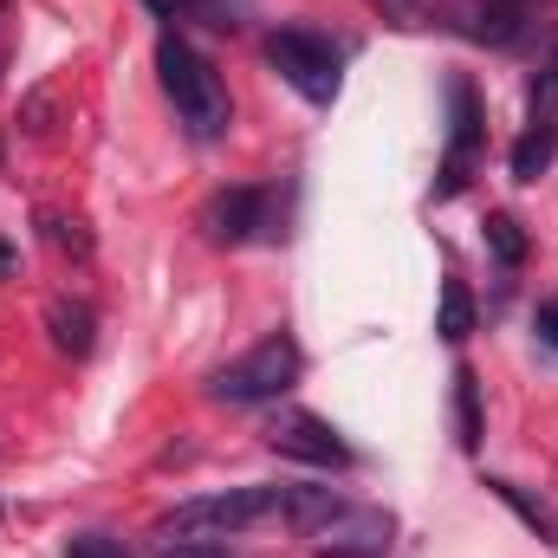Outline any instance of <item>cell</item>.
<instances>
[{
  "instance_id": "obj_14",
  "label": "cell",
  "mask_w": 558,
  "mask_h": 558,
  "mask_svg": "<svg viewBox=\"0 0 558 558\" xmlns=\"http://www.w3.org/2000/svg\"><path fill=\"white\" fill-rule=\"evenodd\" d=\"M487 487H494V494H500V500H507V507H513L539 539H546V546H558V513L546 507V500H533V494H526V487H513V481H487Z\"/></svg>"
},
{
  "instance_id": "obj_24",
  "label": "cell",
  "mask_w": 558,
  "mask_h": 558,
  "mask_svg": "<svg viewBox=\"0 0 558 558\" xmlns=\"http://www.w3.org/2000/svg\"><path fill=\"white\" fill-rule=\"evenodd\" d=\"M13 267H20V260H13V247H7V241H0V279L13 274Z\"/></svg>"
},
{
  "instance_id": "obj_1",
  "label": "cell",
  "mask_w": 558,
  "mask_h": 558,
  "mask_svg": "<svg viewBox=\"0 0 558 558\" xmlns=\"http://www.w3.org/2000/svg\"><path fill=\"white\" fill-rule=\"evenodd\" d=\"M156 72H162V92H169V105H175V118L189 124V137H221L228 131V118H234V98H228V85H221V72L189 46V39H175V33H162L156 39Z\"/></svg>"
},
{
  "instance_id": "obj_23",
  "label": "cell",
  "mask_w": 558,
  "mask_h": 558,
  "mask_svg": "<svg viewBox=\"0 0 558 558\" xmlns=\"http://www.w3.org/2000/svg\"><path fill=\"white\" fill-rule=\"evenodd\" d=\"M533 331H539L546 344H558V299H546V305L533 312Z\"/></svg>"
},
{
  "instance_id": "obj_21",
  "label": "cell",
  "mask_w": 558,
  "mask_h": 558,
  "mask_svg": "<svg viewBox=\"0 0 558 558\" xmlns=\"http://www.w3.org/2000/svg\"><path fill=\"white\" fill-rule=\"evenodd\" d=\"M162 558H228V546L221 539H169Z\"/></svg>"
},
{
  "instance_id": "obj_15",
  "label": "cell",
  "mask_w": 558,
  "mask_h": 558,
  "mask_svg": "<svg viewBox=\"0 0 558 558\" xmlns=\"http://www.w3.org/2000/svg\"><path fill=\"white\" fill-rule=\"evenodd\" d=\"M435 331H441L448 344H461V338L474 331V299H468V286H461V279H448V286H441V318H435Z\"/></svg>"
},
{
  "instance_id": "obj_7",
  "label": "cell",
  "mask_w": 558,
  "mask_h": 558,
  "mask_svg": "<svg viewBox=\"0 0 558 558\" xmlns=\"http://www.w3.org/2000/svg\"><path fill=\"white\" fill-rule=\"evenodd\" d=\"M390 533H397V526H390L384 507H344V500H338V513L312 533V546L325 558H384L390 553Z\"/></svg>"
},
{
  "instance_id": "obj_12",
  "label": "cell",
  "mask_w": 558,
  "mask_h": 558,
  "mask_svg": "<svg viewBox=\"0 0 558 558\" xmlns=\"http://www.w3.org/2000/svg\"><path fill=\"white\" fill-rule=\"evenodd\" d=\"M331 513H338V494H331V487H286V500H279V520H286L292 533H305V539H312Z\"/></svg>"
},
{
  "instance_id": "obj_8",
  "label": "cell",
  "mask_w": 558,
  "mask_h": 558,
  "mask_svg": "<svg viewBox=\"0 0 558 558\" xmlns=\"http://www.w3.org/2000/svg\"><path fill=\"white\" fill-rule=\"evenodd\" d=\"M448 111H454V131H448V156H441V175H435V195H461L468 189V169H474V149H481V98L468 78L448 85Z\"/></svg>"
},
{
  "instance_id": "obj_6",
  "label": "cell",
  "mask_w": 558,
  "mask_h": 558,
  "mask_svg": "<svg viewBox=\"0 0 558 558\" xmlns=\"http://www.w3.org/2000/svg\"><path fill=\"white\" fill-rule=\"evenodd\" d=\"M267 441H274V454H292L305 468H351V448L338 441V428L312 410H279L267 422Z\"/></svg>"
},
{
  "instance_id": "obj_22",
  "label": "cell",
  "mask_w": 558,
  "mask_h": 558,
  "mask_svg": "<svg viewBox=\"0 0 558 558\" xmlns=\"http://www.w3.org/2000/svg\"><path fill=\"white\" fill-rule=\"evenodd\" d=\"M46 118H52V92H33L26 98V131H52Z\"/></svg>"
},
{
  "instance_id": "obj_25",
  "label": "cell",
  "mask_w": 558,
  "mask_h": 558,
  "mask_svg": "<svg viewBox=\"0 0 558 558\" xmlns=\"http://www.w3.org/2000/svg\"><path fill=\"white\" fill-rule=\"evenodd\" d=\"M513 7H526V13H533V7H539V0H513Z\"/></svg>"
},
{
  "instance_id": "obj_16",
  "label": "cell",
  "mask_w": 558,
  "mask_h": 558,
  "mask_svg": "<svg viewBox=\"0 0 558 558\" xmlns=\"http://www.w3.org/2000/svg\"><path fill=\"white\" fill-rule=\"evenodd\" d=\"M487 254H494L507 274L526 260V234H520V221H513V215H487Z\"/></svg>"
},
{
  "instance_id": "obj_4",
  "label": "cell",
  "mask_w": 558,
  "mask_h": 558,
  "mask_svg": "<svg viewBox=\"0 0 558 558\" xmlns=\"http://www.w3.org/2000/svg\"><path fill=\"white\" fill-rule=\"evenodd\" d=\"M267 65H274L305 105H331V98H338L344 52H338L325 33H312V26H279L274 39H267Z\"/></svg>"
},
{
  "instance_id": "obj_26",
  "label": "cell",
  "mask_w": 558,
  "mask_h": 558,
  "mask_svg": "<svg viewBox=\"0 0 558 558\" xmlns=\"http://www.w3.org/2000/svg\"><path fill=\"white\" fill-rule=\"evenodd\" d=\"M0 7H13V0H0Z\"/></svg>"
},
{
  "instance_id": "obj_20",
  "label": "cell",
  "mask_w": 558,
  "mask_h": 558,
  "mask_svg": "<svg viewBox=\"0 0 558 558\" xmlns=\"http://www.w3.org/2000/svg\"><path fill=\"white\" fill-rule=\"evenodd\" d=\"M46 241H59V247H72V254H92L85 221H59V215H46Z\"/></svg>"
},
{
  "instance_id": "obj_11",
  "label": "cell",
  "mask_w": 558,
  "mask_h": 558,
  "mask_svg": "<svg viewBox=\"0 0 558 558\" xmlns=\"http://www.w3.org/2000/svg\"><path fill=\"white\" fill-rule=\"evenodd\" d=\"M46 331H52V344H59L65 357H92V344H98V318H92V305H78V299H52V305H46Z\"/></svg>"
},
{
  "instance_id": "obj_5",
  "label": "cell",
  "mask_w": 558,
  "mask_h": 558,
  "mask_svg": "<svg viewBox=\"0 0 558 558\" xmlns=\"http://www.w3.org/2000/svg\"><path fill=\"white\" fill-rule=\"evenodd\" d=\"M558 156V52L539 65L533 98H526V131L513 143V182H539Z\"/></svg>"
},
{
  "instance_id": "obj_9",
  "label": "cell",
  "mask_w": 558,
  "mask_h": 558,
  "mask_svg": "<svg viewBox=\"0 0 558 558\" xmlns=\"http://www.w3.org/2000/svg\"><path fill=\"white\" fill-rule=\"evenodd\" d=\"M202 228L215 247H241L267 228V189H221L208 208H202Z\"/></svg>"
},
{
  "instance_id": "obj_10",
  "label": "cell",
  "mask_w": 558,
  "mask_h": 558,
  "mask_svg": "<svg viewBox=\"0 0 558 558\" xmlns=\"http://www.w3.org/2000/svg\"><path fill=\"white\" fill-rule=\"evenodd\" d=\"M448 26L474 46H513L526 33V7H513V0H448Z\"/></svg>"
},
{
  "instance_id": "obj_13",
  "label": "cell",
  "mask_w": 558,
  "mask_h": 558,
  "mask_svg": "<svg viewBox=\"0 0 558 558\" xmlns=\"http://www.w3.org/2000/svg\"><path fill=\"white\" fill-rule=\"evenodd\" d=\"M454 428H461V448L474 454L481 448V435H487V422H481V377L461 364L454 371Z\"/></svg>"
},
{
  "instance_id": "obj_19",
  "label": "cell",
  "mask_w": 558,
  "mask_h": 558,
  "mask_svg": "<svg viewBox=\"0 0 558 558\" xmlns=\"http://www.w3.org/2000/svg\"><path fill=\"white\" fill-rule=\"evenodd\" d=\"M371 7H377L390 26H403V33H422V26H428V7H422V0H371Z\"/></svg>"
},
{
  "instance_id": "obj_3",
  "label": "cell",
  "mask_w": 558,
  "mask_h": 558,
  "mask_svg": "<svg viewBox=\"0 0 558 558\" xmlns=\"http://www.w3.org/2000/svg\"><path fill=\"white\" fill-rule=\"evenodd\" d=\"M299 344L286 338V331H274V338H260L247 357H234V364H221L215 377H208V397L215 403H274V397H286L292 384H299Z\"/></svg>"
},
{
  "instance_id": "obj_2",
  "label": "cell",
  "mask_w": 558,
  "mask_h": 558,
  "mask_svg": "<svg viewBox=\"0 0 558 558\" xmlns=\"http://www.w3.org/2000/svg\"><path fill=\"white\" fill-rule=\"evenodd\" d=\"M279 500L286 487H228V494H202V500H182L175 513L156 520V539H228V533H247L260 520H279Z\"/></svg>"
},
{
  "instance_id": "obj_18",
  "label": "cell",
  "mask_w": 558,
  "mask_h": 558,
  "mask_svg": "<svg viewBox=\"0 0 558 558\" xmlns=\"http://www.w3.org/2000/svg\"><path fill=\"white\" fill-rule=\"evenodd\" d=\"M65 558H131V546H124L118 533H78V539L65 546Z\"/></svg>"
},
{
  "instance_id": "obj_17",
  "label": "cell",
  "mask_w": 558,
  "mask_h": 558,
  "mask_svg": "<svg viewBox=\"0 0 558 558\" xmlns=\"http://www.w3.org/2000/svg\"><path fill=\"white\" fill-rule=\"evenodd\" d=\"M162 20H175V13H208V26H221V33H234L241 26V0H149Z\"/></svg>"
}]
</instances>
